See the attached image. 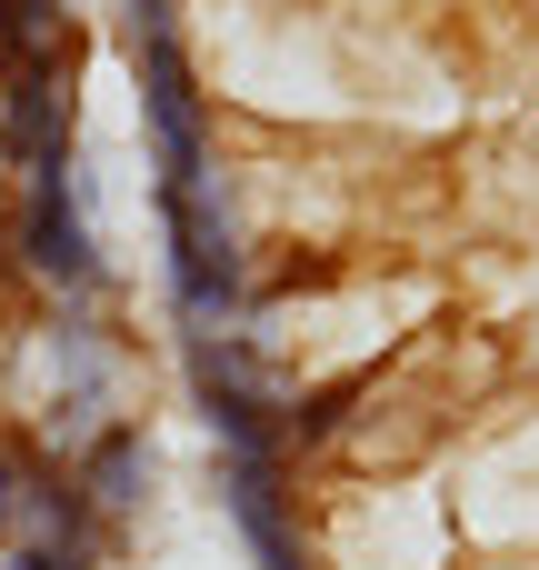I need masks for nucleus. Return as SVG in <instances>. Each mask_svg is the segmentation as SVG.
I'll use <instances>...</instances> for the list:
<instances>
[{
  "mask_svg": "<svg viewBox=\"0 0 539 570\" xmlns=\"http://www.w3.org/2000/svg\"><path fill=\"white\" fill-rule=\"evenodd\" d=\"M130 391L140 361L100 301H30V321L0 351V421L30 461H80L110 421H140Z\"/></svg>",
  "mask_w": 539,
  "mask_h": 570,
  "instance_id": "nucleus-1",
  "label": "nucleus"
},
{
  "mask_svg": "<svg viewBox=\"0 0 539 570\" xmlns=\"http://www.w3.org/2000/svg\"><path fill=\"white\" fill-rule=\"evenodd\" d=\"M0 250H10V271H20L30 301H110V250H100V220L70 190V160L20 170V200L0 220Z\"/></svg>",
  "mask_w": 539,
  "mask_h": 570,
  "instance_id": "nucleus-2",
  "label": "nucleus"
},
{
  "mask_svg": "<svg viewBox=\"0 0 539 570\" xmlns=\"http://www.w3.org/2000/svg\"><path fill=\"white\" fill-rule=\"evenodd\" d=\"M130 60H140V140H150L160 180H180V170L220 160V110H210V90H200L190 50H180V40H140Z\"/></svg>",
  "mask_w": 539,
  "mask_h": 570,
  "instance_id": "nucleus-3",
  "label": "nucleus"
},
{
  "mask_svg": "<svg viewBox=\"0 0 539 570\" xmlns=\"http://www.w3.org/2000/svg\"><path fill=\"white\" fill-rule=\"evenodd\" d=\"M80 90H70V60H50V70H0V150L20 160V170H40V160H70L80 140Z\"/></svg>",
  "mask_w": 539,
  "mask_h": 570,
  "instance_id": "nucleus-4",
  "label": "nucleus"
},
{
  "mask_svg": "<svg viewBox=\"0 0 539 570\" xmlns=\"http://www.w3.org/2000/svg\"><path fill=\"white\" fill-rule=\"evenodd\" d=\"M70 481H80V501L100 511V531H110V521H140L150 491H160V441H150V421H110V431L70 461Z\"/></svg>",
  "mask_w": 539,
  "mask_h": 570,
  "instance_id": "nucleus-5",
  "label": "nucleus"
},
{
  "mask_svg": "<svg viewBox=\"0 0 539 570\" xmlns=\"http://www.w3.org/2000/svg\"><path fill=\"white\" fill-rule=\"evenodd\" d=\"M10 541H30V551H110V531H100V511L80 501L70 461H30V471H20Z\"/></svg>",
  "mask_w": 539,
  "mask_h": 570,
  "instance_id": "nucleus-6",
  "label": "nucleus"
},
{
  "mask_svg": "<svg viewBox=\"0 0 539 570\" xmlns=\"http://www.w3.org/2000/svg\"><path fill=\"white\" fill-rule=\"evenodd\" d=\"M0 570H110V551H30V541H0Z\"/></svg>",
  "mask_w": 539,
  "mask_h": 570,
  "instance_id": "nucleus-7",
  "label": "nucleus"
}]
</instances>
